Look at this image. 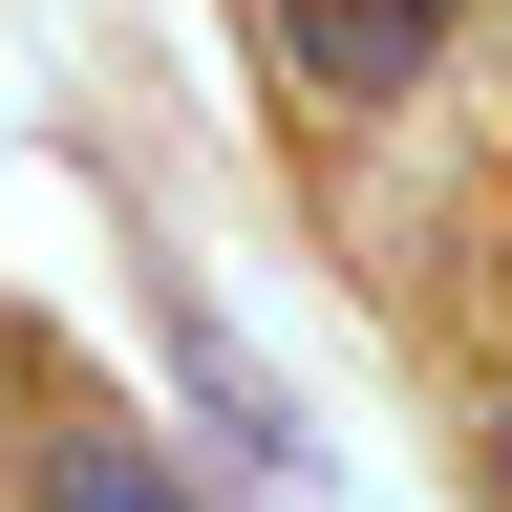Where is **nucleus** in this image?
I'll return each mask as SVG.
<instances>
[{
  "label": "nucleus",
  "mask_w": 512,
  "mask_h": 512,
  "mask_svg": "<svg viewBox=\"0 0 512 512\" xmlns=\"http://www.w3.org/2000/svg\"><path fill=\"white\" fill-rule=\"evenodd\" d=\"M448 22H470V0H278V64L320 107H406L427 64H448Z\"/></svg>",
  "instance_id": "obj_1"
},
{
  "label": "nucleus",
  "mask_w": 512,
  "mask_h": 512,
  "mask_svg": "<svg viewBox=\"0 0 512 512\" xmlns=\"http://www.w3.org/2000/svg\"><path fill=\"white\" fill-rule=\"evenodd\" d=\"M43 512H192V491H171L128 427H64V448H43Z\"/></svg>",
  "instance_id": "obj_2"
},
{
  "label": "nucleus",
  "mask_w": 512,
  "mask_h": 512,
  "mask_svg": "<svg viewBox=\"0 0 512 512\" xmlns=\"http://www.w3.org/2000/svg\"><path fill=\"white\" fill-rule=\"evenodd\" d=\"M491 470H512V384H491Z\"/></svg>",
  "instance_id": "obj_3"
}]
</instances>
